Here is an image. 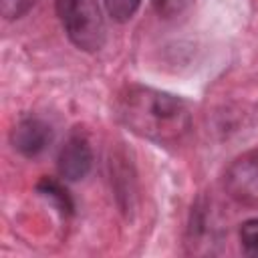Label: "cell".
I'll return each instance as SVG.
<instances>
[{
    "instance_id": "obj_1",
    "label": "cell",
    "mask_w": 258,
    "mask_h": 258,
    "mask_svg": "<svg viewBox=\"0 0 258 258\" xmlns=\"http://www.w3.org/2000/svg\"><path fill=\"white\" fill-rule=\"evenodd\" d=\"M115 117L131 133L157 145H177L191 129L189 105L165 91L127 85L115 99Z\"/></svg>"
},
{
    "instance_id": "obj_2",
    "label": "cell",
    "mask_w": 258,
    "mask_h": 258,
    "mask_svg": "<svg viewBox=\"0 0 258 258\" xmlns=\"http://www.w3.org/2000/svg\"><path fill=\"white\" fill-rule=\"evenodd\" d=\"M56 14L77 48L97 52L105 46L107 28L97 0H56Z\"/></svg>"
},
{
    "instance_id": "obj_3",
    "label": "cell",
    "mask_w": 258,
    "mask_h": 258,
    "mask_svg": "<svg viewBox=\"0 0 258 258\" xmlns=\"http://www.w3.org/2000/svg\"><path fill=\"white\" fill-rule=\"evenodd\" d=\"M224 191L246 208H258V147L238 155L224 171Z\"/></svg>"
},
{
    "instance_id": "obj_4",
    "label": "cell",
    "mask_w": 258,
    "mask_h": 258,
    "mask_svg": "<svg viewBox=\"0 0 258 258\" xmlns=\"http://www.w3.org/2000/svg\"><path fill=\"white\" fill-rule=\"evenodd\" d=\"M10 141H12V147L24 155V157H36L40 155L52 141V127L40 119V117H22L12 133H10Z\"/></svg>"
},
{
    "instance_id": "obj_5",
    "label": "cell",
    "mask_w": 258,
    "mask_h": 258,
    "mask_svg": "<svg viewBox=\"0 0 258 258\" xmlns=\"http://www.w3.org/2000/svg\"><path fill=\"white\" fill-rule=\"evenodd\" d=\"M56 167L60 177H64L67 181H79L87 177L93 167V149L89 145V139L81 133L71 135L58 151Z\"/></svg>"
},
{
    "instance_id": "obj_6",
    "label": "cell",
    "mask_w": 258,
    "mask_h": 258,
    "mask_svg": "<svg viewBox=\"0 0 258 258\" xmlns=\"http://www.w3.org/2000/svg\"><path fill=\"white\" fill-rule=\"evenodd\" d=\"M36 191H38L44 200H48L62 216H73V212H75L73 198H71V194H69L56 179H52V177H42V179L36 183Z\"/></svg>"
},
{
    "instance_id": "obj_7",
    "label": "cell",
    "mask_w": 258,
    "mask_h": 258,
    "mask_svg": "<svg viewBox=\"0 0 258 258\" xmlns=\"http://www.w3.org/2000/svg\"><path fill=\"white\" fill-rule=\"evenodd\" d=\"M141 0H103V6L107 10V14L115 20V22H127L133 18V14L137 12Z\"/></svg>"
},
{
    "instance_id": "obj_8",
    "label": "cell",
    "mask_w": 258,
    "mask_h": 258,
    "mask_svg": "<svg viewBox=\"0 0 258 258\" xmlns=\"http://www.w3.org/2000/svg\"><path fill=\"white\" fill-rule=\"evenodd\" d=\"M238 236H240V244H242L244 252H246L248 256L258 258V218L246 220V222L240 226Z\"/></svg>"
},
{
    "instance_id": "obj_9",
    "label": "cell",
    "mask_w": 258,
    "mask_h": 258,
    "mask_svg": "<svg viewBox=\"0 0 258 258\" xmlns=\"http://www.w3.org/2000/svg\"><path fill=\"white\" fill-rule=\"evenodd\" d=\"M191 2L194 0H151V6L157 16L173 18V16H179L181 12H185Z\"/></svg>"
},
{
    "instance_id": "obj_10",
    "label": "cell",
    "mask_w": 258,
    "mask_h": 258,
    "mask_svg": "<svg viewBox=\"0 0 258 258\" xmlns=\"http://www.w3.org/2000/svg\"><path fill=\"white\" fill-rule=\"evenodd\" d=\"M34 2L36 0H0V12L6 20H14L24 16L34 6Z\"/></svg>"
}]
</instances>
